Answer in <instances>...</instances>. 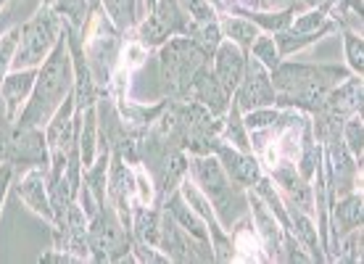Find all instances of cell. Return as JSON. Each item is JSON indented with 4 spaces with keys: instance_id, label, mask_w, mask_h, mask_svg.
Segmentation results:
<instances>
[{
    "instance_id": "obj_17",
    "label": "cell",
    "mask_w": 364,
    "mask_h": 264,
    "mask_svg": "<svg viewBox=\"0 0 364 264\" xmlns=\"http://www.w3.org/2000/svg\"><path fill=\"white\" fill-rule=\"evenodd\" d=\"M362 77L359 74H348L343 83H338L333 90L328 93V98H325V106L319 111H325L330 117H338V119H346L351 117L354 111H362Z\"/></svg>"
},
{
    "instance_id": "obj_13",
    "label": "cell",
    "mask_w": 364,
    "mask_h": 264,
    "mask_svg": "<svg viewBox=\"0 0 364 264\" xmlns=\"http://www.w3.org/2000/svg\"><path fill=\"white\" fill-rule=\"evenodd\" d=\"M214 154H217V159L222 162L230 180L235 182L237 188H243V191H246V188H254L256 180L262 177L259 162H256L254 154H243V151L232 148L230 143H219V140H217V146H214Z\"/></svg>"
},
{
    "instance_id": "obj_24",
    "label": "cell",
    "mask_w": 364,
    "mask_h": 264,
    "mask_svg": "<svg viewBox=\"0 0 364 264\" xmlns=\"http://www.w3.org/2000/svg\"><path fill=\"white\" fill-rule=\"evenodd\" d=\"M80 162H82V169L90 167L98 156V114H95V106L85 109V125L80 127Z\"/></svg>"
},
{
    "instance_id": "obj_35",
    "label": "cell",
    "mask_w": 364,
    "mask_h": 264,
    "mask_svg": "<svg viewBox=\"0 0 364 264\" xmlns=\"http://www.w3.org/2000/svg\"><path fill=\"white\" fill-rule=\"evenodd\" d=\"M154 182H151V177L146 174V169H140V167H135V199L140 206H151L154 204Z\"/></svg>"
},
{
    "instance_id": "obj_16",
    "label": "cell",
    "mask_w": 364,
    "mask_h": 264,
    "mask_svg": "<svg viewBox=\"0 0 364 264\" xmlns=\"http://www.w3.org/2000/svg\"><path fill=\"white\" fill-rule=\"evenodd\" d=\"M159 251H164L166 259H174V262H196V259H200L198 248H193V238L174 222V217L169 211L161 214Z\"/></svg>"
},
{
    "instance_id": "obj_27",
    "label": "cell",
    "mask_w": 364,
    "mask_h": 264,
    "mask_svg": "<svg viewBox=\"0 0 364 264\" xmlns=\"http://www.w3.org/2000/svg\"><path fill=\"white\" fill-rule=\"evenodd\" d=\"M251 56H254L259 64L264 66V69H269V74L280 66V61L285 58V56L280 53V48H277V40H274V35H259L254 40V46H251Z\"/></svg>"
},
{
    "instance_id": "obj_36",
    "label": "cell",
    "mask_w": 364,
    "mask_h": 264,
    "mask_svg": "<svg viewBox=\"0 0 364 264\" xmlns=\"http://www.w3.org/2000/svg\"><path fill=\"white\" fill-rule=\"evenodd\" d=\"M11 174H14V167L11 164H6L0 169V206H3V199H6V191H9Z\"/></svg>"
},
{
    "instance_id": "obj_4",
    "label": "cell",
    "mask_w": 364,
    "mask_h": 264,
    "mask_svg": "<svg viewBox=\"0 0 364 264\" xmlns=\"http://www.w3.org/2000/svg\"><path fill=\"white\" fill-rule=\"evenodd\" d=\"M206 56L209 53L193 37H169L161 46V56H159V74H161L164 93L188 100V90H191L196 74L206 66Z\"/></svg>"
},
{
    "instance_id": "obj_7",
    "label": "cell",
    "mask_w": 364,
    "mask_h": 264,
    "mask_svg": "<svg viewBox=\"0 0 364 264\" xmlns=\"http://www.w3.org/2000/svg\"><path fill=\"white\" fill-rule=\"evenodd\" d=\"M274 85L269 69L256 61L254 56L246 58V69H243V80L235 88V106L240 114L254 109H264V106H274Z\"/></svg>"
},
{
    "instance_id": "obj_37",
    "label": "cell",
    "mask_w": 364,
    "mask_h": 264,
    "mask_svg": "<svg viewBox=\"0 0 364 264\" xmlns=\"http://www.w3.org/2000/svg\"><path fill=\"white\" fill-rule=\"evenodd\" d=\"M156 3H159V0H146V6H148V14H151V11L156 9Z\"/></svg>"
},
{
    "instance_id": "obj_11",
    "label": "cell",
    "mask_w": 364,
    "mask_h": 264,
    "mask_svg": "<svg viewBox=\"0 0 364 264\" xmlns=\"http://www.w3.org/2000/svg\"><path fill=\"white\" fill-rule=\"evenodd\" d=\"M246 199H248L246 206L251 209L256 236H259V241H262V248H264L267 259H280L282 256V236H285L280 219L274 217L272 209H269L256 193H248Z\"/></svg>"
},
{
    "instance_id": "obj_28",
    "label": "cell",
    "mask_w": 364,
    "mask_h": 264,
    "mask_svg": "<svg viewBox=\"0 0 364 264\" xmlns=\"http://www.w3.org/2000/svg\"><path fill=\"white\" fill-rule=\"evenodd\" d=\"M172 37L169 27H166L161 19L156 16V14H148L146 21L137 27V40L143 43L146 48H156V46H164L166 40Z\"/></svg>"
},
{
    "instance_id": "obj_31",
    "label": "cell",
    "mask_w": 364,
    "mask_h": 264,
    "mask_svg": "<svg viewBox=\"0 0 364 264\" xmlns=\"http://www.w3.org/2000/svg\"><path fill=\"white\" fill-rule=\"evenodd\" d=\"M243 125L248 132H262V130H272L280 119V109L277 106H264V109H254L243 114Z\"/></svg>"
},
{
    "instance_id": "obj_19",
    "label": "cell",
    "mask_w": 364,
    "mask_h": 264,
    "mask_svg": "<svg viewBox=\"0 0 364 264\" xmlns=\"http://www.w3.org/2000/svg\"><path fill=\"white\" fill-rule=\"evenodd\" d=\"M230 230H232V262H269L256 230L248 222L237 219Z\"/></svg>"
},
{
    "instance_id": "obj_25",
    "label": "cell",
    "mask_w": 364,
    "mask_h": 264,
    "mask_svg": "<svg viewBox=\"0 0 364 264\" xmlns=\"http://www.w3.org/2000/svg\"><path fill=\"white\" fill-rule=\"evenodd\" d=\"M246 16L254 21L259 29H264L267 35H277V32H285L291 27L293 16H296V9H285V11H246Z\"/></svg>"
},
{
    "instance_id": "obj_29",
    "label": "cell",
    "mask_w": 364,
    "mask_h": 264,
    "mask_svg": "<svg viewBox=\"0 0 364 264\" xmlns=\"http://www.w3.org/2000/svg\"><path fill=\"white\" fill-rule=\"evenodd\" d=\"M343 29V46H346V61H348V72L359 74L364 72V43H362V32H354V29Z\"/></svg>"
},
{
    "instance_id": "obj_21",
    "label": "cell",
    "mask_w": 364,
    "mask_h": 264,
    "mask_svg": "<svg viewBox=\"0 0 364 264\" xmlns=\"http://www.w3.org/2000/svg\"><path fill=\"white\" fill-rule=\"evenodd\" d=\"M288 209V219H291V233L296 236L301 246L309 251V256L314 262H322L325 256L319 251V238H317V228H314V219L306 211L296 209V206H285Z\"/></svg>"
},
{
    "instance_id": "obj_9",
    "label": "cell",
    "mask_w": 364,
    "mask_h": 264,
    "mask_svg": "<svg viewBox=\"0 0 364 264\" xmlns=\"http://www.w3.org/2000/svg\"><path fill=\"white\" fill-rule=\"evenodd\" d=\"M109 199L124 228H132V201H135V174L122 156L109 159Z\"/></svg>"
},
{
    "instance_id": "obj_14",
    "label": "cell",
    "mask_w": 364,
    "mask_h": 264,
    "mask_svg": "<svg viewBox=\"0 0 364 264\" xmlns=\"http://www.w3.org/2000/svg\"><path fill=\"white\" fill-rule=\"evenodd\" d=\"M188 98L198 100L200 106L209 109L214 117H225L230 111V103H232V95L222 88V83H219L217 77H214V72H209L206 66L196 74L191 90H188Z\"/></svg>"
},
{
    "instance_id": "obj_18",
    "label": "cell",
    "mask_w": 364,
    "mask_h": 264,
    "mask_svg": "<svg viewBox=\"0 0 364 264\" xmlns=\"http://www.w3.org/2000/svg\"><path fill=\"white\" fill-rule=\"evenodd\" d=\"M166 211L174 217V222L180 225L188 236L196 241V243H200L203 248H209L211 251V238H209V228H206V222L196 214V211L188 206V201L182 199L180 193H174L172 196H166Z\"/></svg>"
},
{
    "instance_id": "obj_2",
    "label": "cell",
    "mask_w": 364,
    "mask_h": 264,
    "mask_svg": "<svg viewBox=\"0 0 364 264\" xmlns=\"http://www.w3.org/2000/svg\"><path fill=\"white\" fill-rule=\"evenodd\" d=\"M74 88V61L72 48L66 40V32H61L55 48L48 53V58L37 69V80L32 88V95L24 103V109L18 114V125H29V127H46L55 109L64 103V98Z\"/></svg>"
},
{
    "instance_id": "obj_33",
    "label": "cell",
    "mask_w": 364,
    "mask_h": 264,
    "mask_svg": "<svg viewBox=\"0 0 364 264\" xmlns=\"http://www.w3.org/2000/svg\"><path fill=\"white\" fill-rule=\"evenodd\" d=\"M18 40H21V27H14L11 32L0 37V83H3V77L11 72V66H14V56H16V48H18Z\"/></svg>"
},
{
    "instance_id": "obj_23",
    "label": "cell",
    "mask_w": 364,
    "mask_h": 264,
    "mask_svg": "<svg viewBox=\"0 0 364 264\" xmlns=\"http://www.w3.org/2000/svg\"><path fill=\"white\" fill-rule=\"evenodd\" d=\"M135 238L143 248H159V233H161V214L148 206H140L135 222Z\"/></svg>"
},
{
    "instance_id": "obj_20",
    "label": "cell",
    "mask_w": 364,
    "mask_h": 264,
    "mask_svg": "<svg viewBox=\"0 0 364 264\" xmlns=\"http://www.w3.org/2000/svg\"><path fill=\"white\" fill-rule=\"evenodd\" d=\"M333 217H336V236L341 230V238L351 233V230H359L364 222V201L362 191H351L346 196L336 199L333 204Z\"/></svg>"
},
{
    "instance_id": "obj_3",
    "label": "cell",
    "mask_w": 364,
    "mask_h": 264,
    "mask_svg": "<svg viewBox=\"0 0 364 264\" xmlns=\"http://www.w3.org/2000/svg\"><path fill=\"white\" fill-rule=\"evenodd\" d=\"M191 169H193V177H196V185L209 199L219 225L225 230H230L240 219V211L246 209L248 204L243 188H237L235 182L230 180L222 162L217 159V154L193 156Z\"/></svg>"
},
{
    "instance_id": "obj_10",
    "label": "cell",
    "mask_w": 364,
    "mask_h": 264,
    "mask_svg": "<svg viewBox=\"0 0 364 264\" xmlns=\"http://www.w3.org/2000/svg\"><path fill=\"white\" fill-rule=\"evenodd\" d=\"M37 69H11L3 77V83H0V106H3V117L9 119V122H16L21 109H24V103L32 95Z\"/></svg>"
},
{
    "instance_id": "obj_34",
    "label": "cell",
    "mask_w": 364,
    "mask_h": 264,
    "mask_svg": "<svg viewBox=\"0 0 364 264\" xmlns=\"http://www.w3.org/2000/svg\"><path fill=\"white\" fill-rule=\"evenodd\" d=\"M148 56V48L140 43V40H132V43H127V48L122 51V72H132V69H137V66H143V61H146Z\"/></svg>"
},
{
    "instance_id": "obj_32",
    "label": "cell",
    "mask_w": 364,
    "mask_h": 264,
    "mask_svg": "<svg viewBox=\"0 0 364 264\" xmlns=\"http://www.w3.org/2000/svg\"><path fill=\"white\" fill-rule=\"evenodd\" d=\"M103 6L109 11V19L114 21V27L119 32L132 24V16H135V0H103Z\"/></svg>"
},
{
    "instance_id": "obj_38",
    "label": "cell",
    "mask_w": 364,
    "mask_h": 264,
    "mask_svg": "<svg viewBox=\"0 0 364 264\" xmlns=\"http://www.w3.org/2000/svg\"><path fill=\"white\" fill-rule=\"evenodd\" d=\"M3 3H6V0H0V9H3Z\"/></svg>"
},
{
    "instance_id": "obj_15",
    "label": "cell",
    "mask_w": 364,
    "mask_h": 264,
    "mask_svg": "<svg viewBox=\"0 0 364 264\" xmlns=\"http://www.w3.org/2000/svg\"><path fill=\"white\" fill-rule=\"evenodd\" d=\"M243 69H246V51H240L235 43L222 37V43L214 48V77L230 95L243 80Z\"/></svg>"
},
{
    "instance_id": "obj_12",
    "label": "cell",
    "mask_w": 364,
    "mask_h": 264,
    "mask_svg": "<svg viewBox=\"0 0 364 264\" xmlns=\"http://www.w3.org/2000/svg\"><path fill=\"white\" fill-rule=\"evenodd\" d=\"M16 191L18 199L24 201L35 214L46 217L48 222H55L53 204H50V188H48V167H29Z\"/></svg>"
},
{
    "instance_id": "obj_30",
    "label": "cell",
    "mask_w": 364,
    "mask_h": 264,
    "mask_svg": "<svg viewBox=\"0 0 364 264\" xmlns=\"http://www.w3.org/2000/svg\"><path fill=\"white\" fill-rule=\"evenodd\" d=\"M53 11L58 16H66V24L80 32L87 19V0H55Z\"/></svg>"
},
{
    "instance_id": "obj_1",
    "label": "cell",
    "mask_w": 364,
    "mask_h": 264,
    "mask_svg": "<svg viewBox=\"0 0 364 264\" xmlns=\"http://www.w3.org/2000/svg\"><path fill=\"white\" fill-rule=\"evenodd\" d=\"M346 66L333 64H293L280 61V66L272 72L274 85V106L280 109H299L306 114H317L325 106L328 93L338 83L348 77Z\"/></svg>"
},
{
    "instance_id": "obj_6",
    "label": "cell",
    "mask_w": 364,
    "mask_h": 264,
    "mask_svg": "<svg viewBox=\"0 0 364 264\" xmlns=\"http://www.w3.org/2000/svg\"><path fill=\"white\" fill-rule=\"evenodd\" d=\"M87 243L98 262H117L132 251L129 246V230L122 225V219L111 204H100L87 225Z\"/></svg>"
},
{
    "instance_id": "obj_26",
    "label": "cell",
    "mask_w": 364,
    "mask_h": 264,
    "mask_svg": "<svg viewBox=\"0 0 364 264\" xmlns=\"http://www.w3.org/2000/svg\"><path fill=\"white\" fill-rule=\"evenodd\" d=\"M341 140L348 148V154L354 156L356 162L362 164L364 156V125H362V111H354L351 117L343 119V127H341Z\"/></svg>"
},
{
    "instance_id": "obj_22",
    "label": "cell",
    "mask_w": 364,
    "mask_h": 264,
    "mask_svg": "<svg viewBox=\"0 0 364 264\" xmlns=\"http://www.w3.org/2000/svg\"><path fill=\"white\" fill-rule=\"evenodd\" d=\"M219 29H222V37L235 43L240 51H251L254 40L262 35V29L256 27L248 16H240V14H228L219 21Z\"/></svg>"
},
{
    "instance_id": "obj_8",
    "label": "cell",
    "mask_w": 364,
    "mask_h": 264,
    "mask_svg": "<svg viewBox=\"0 0 364 264\" xmlns=\"http://www.w3.org/2000/svg\"><path fill=\"white\" fill-rule=\"evenodd\" d=\"M50 154H48L46 135L40 127L29 125H11V143H9V162L11 167H48Z\"/></svg>"
},
{
    "instance_id": "obj_5",
    "label": "cell",
    "mask_w": 364,
    "mask_h": 264,
    "mask_svg": "<svg viewBox=\"0 0 364 264\" xmlns=\"http://www.w3.org/2000/svg\"><path fill=\"white\" fill-rule=\"evenodd\" d=\"M61 27H64L61 16L50 6H43L21 27V40H18L11 69H37L48 58V53L55 48L58 37H61Z\"/></svg>"
}]
</instances>
